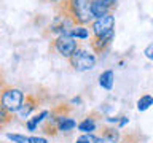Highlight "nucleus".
Wrapping results in <instances>:
<instances>
[{
	"mask_svg": "<svg viewBox=\"0 0 153 143\" xmlns=\"http://www.w3.org/2000/svg\"><path fill=\"white\" fill-rule=\"evenodd\" d=\"M62 10L64 16L72 19L75 26H86L94 19L91 14V0H64Z\"/></svg>",
	"mask_w": 153,
	"mask_h": 143,
	"instance_id": "1",
	"label": "nucleus"
},
{
	"mask_svg": "<svg viewBox=\"0 0 153 143\" xmlns=\"http://www.w3.org/2000/svg\"><path fill=\"white\" fill-rule=\"evenodd\" d=\"M24 99L26 95L21 89L18 88H13V86H5V88L0 91V103L3 105V108L7 110L8 113H18L21 110L22 103H24Z\"/></svg>",
	"mask_w": 153,
	"mask_h": 143,
	"instance_id": "2",
	"label": "nucleus"
},
{
	"mask_svg": "<svg viewBox=\"0 0 153 143\" xmlns=\"http://www.w3.org/2000/svg\"><path fill=\"white\" fill-rule=\"evenodd\" d=\"M69 62H70V65L74 67V70H76V72H88V70L96 67L97 59H96L94 52H91L88 49H85V48L78 46V49L72 54Z\"/></svg>",
	"mask_w": 153,
	"mask_h": 143,
	"instance_id": "3",
	"label": "nucleus"
},
{
	"mask_svg": "<svg viewBox=\"0 0 153 143\" xmlns=\"http://www.w3.org/2000/svg\"><path fill=\"white\" fill-rule=\"evenodd\" d=\"M53 48H54V51L59 56L65 57V59H70L72 54L78 49V41L70 35H59L53 41Z\"/></svg>",
	"mask_w": 153,
	"mask_h": 143,
	"instance_id": "4",
	"label": "nucleus"
},
{
	"mask_svg": "<svg viewBox=\"0 0 153 143\" xmlns=\"http://www.w3.org/2000/svg\"><path fill=\"white\" fill-rule=\"evenodd\" d=\"M115 30V16L112 13L105 14L102 18L94 19L93 24H91V32H93V37H102L107 35V33Z\"/></svg>",
	"mask_w": 153,
	"mask_h": 143,
	"instance_id": "5",
	"label": "nucleus"
},
{
	"mask_svg": "<svg viewBox=\"0 0 153 143\" xmlns=\"http://www.w3.org/2000/svg\"><path fill=\"white\" fill-rule=\"evenodd\" d=\"M115 37V30L107 33V35H102V37H93L91 38V48H93L94 52H102L105 51L107 48L110 46V43H112Z\"/></svg>",
	"mask_w": 153,
	"mask_h": 143,
	"instance_id": "6",
	"label": "nucleus"
},
{
	"mask_svg": "<svg viewBox=\"0 0 153 143\" xmlns=\"http://www.w3.org/2000/svg\"><path fill=\"white\" fill-rule=\"evenodd\" d=\"M37 108V102H35V97H33L32 94H27L26 95V99H24V103H22V107H21V110L18 111V114H19V118H22L24 121L29 118V114H30L33 110Z\"/></svg>",
	"mask_w": 153,
	"mask_h": 143,
	"instance_id": "7",
	"label": "nucleus"
},
{
	"mask_svg": "<svg viewBox=\"0 0 153 143\" xmlns=\"http://www.w3.org/2000/svg\"><path fill=\"white\" fill-rule=\"evenodd\" d=\"M76 127H78V130L83 132V133H94L96 129H97V121H96V118H93V116H86L85 119H81V121L76 124Z\"/></svg>",
	"mask_w": 153,
	"mask_h": 143,
	"instance_id": "8",
	"label": "nucleus"
},
{
	"mask_svg": "<svg viewBox=\"0 0 153 143\" xmlns=\"http://www.w3.org/2000/svg\"><path fill=\"white\" fill-rule=\"evenodd\" d=\"M48 116H50V111H48V110H43V111H40L38 114H35L33 118L27 119V121H26V127H27V130H30V132L37 130L38 124H42V122L48 118Z\"/></svg>",
	"mask_w": 153,
	"mask_h": 143,
	"instance_id": "9",
	"label": "nucleus"
},
{
	"mask_svg": "<svg viewBox=\"0 0 153 143\" xmlns=\"http://www.w3.org/2000/svg\"><path fill=\"white\" fill-rule=\"evenodd\" d=\"M108 13H110V8L107 7V5H104L100 0H91V14H93L94 19L102 18Z\"/></svg>",
	"mask_w": 153,
	"mask_h": 143,
	"instance_id": "10",
	"label": "nucleus"
},
{
	"mask_svg": "<svg viewBox=\"0 0 153 143\" xmlns=\"http://www.w3.org/2000/svg\"><path fill=\"white\" fill-rule=\"evenodd\" d=\"M113 83H115V73L113 70H104L102 73L99 75V86L104 89L110 91L113 88Z\"/></svg>",
	"mask_w": 153,
	"mask_h": 143,
	"instance_id": "11",
	"label": "nucleus"
},
{
	"mask_svg": "<svg viewBox=\"0 0 153 143\" xmlns=\"http://www.w3.org/2000/svg\"><path fill=\"white\" fill-rule=\"evenodd\" d=\"M105 140V143H118L121 135H120V130L115 127H105L102 130V135H100Z\"/></svg>",
	"mask_w": 153,
	"mask_h": 143,
	"instance_id": "12",
	"label": "nucleus"
},
{
	"mask_svg": "<svg viewBox=\"0 0 153 143\" xmlns=\"http://www.w3.org/2000/svg\"><path fill=\"white\" fill-rule=\"evenodd\" d=\"M70 37H74L75 40H88L91 38V32L86 26H74L70 30Z\"/></svg>",
	"mask_w": 153,
	"mask_h": 143,
	"instance_id": "13",
	"label": "nucleus"
},
{
	"mask_svg": "<svg viewBox=\"0 0 153 143\" xmlns=\"http://www.w3.org/2000/svg\"><path fill=\"white\" fill-rule=\"evenodd\" d=\"M152 105H153V95H150V94H143L142 97L137 100V110L139 111H147Z\"/></svg>",
	"mask_w": 153,
	"mask_h": 143,
	"instance_id": "14",
	"label": "nucleus"
},
{
	"mask_svg": "<svg viewBox=\"0 0 153 143\" xmlns=\"http://www.w3.org/2000/svg\"><path fill=\"white\" fill-rule=\"evenodd\" d=\"M11 119H13V114H11V113H8L7 110L3 108V105L0 103V129L5 127L7 124L11 122Z\"/></svg>",
	"mask_w": 153,
	"mask_h": 143,
	"instance_id": "15",
	"label": "nucleus"
},
{
	"mask_svg": "<svg viewBox=\"0 0 153 143\" xmlns=\"http://www.w3.org/2000/svg\"><path fill=\"white\" fill-rule=\"evenodd\" d=\"M7 138L13 143H30V137L21 135V133H7Z\"/></svg>",
	"mask_w": 153,
	"mask_h": 143,
	"instance_id": "16",
	"label": "nucleus"
},
{
	"mask_svg": "<svg viewBox=\"0 0 153 143\" xmlns=\"http://www.w3.org/2000/svg\"><path fill=\"white\" fill-rule=\"evenodd\" d=\"M96 140H97V137L94 133H83V135H80L76 138L75 143H94Z\"/></svg>",
	"mask_w": 153,
	"mask_h": 143,
	"instance_id": "17",
	"label": "nucleus"
},
{
	"mask_svg": "<svg viewBox=\"0 0 153 143\" xmlns=\"http://www.w3.org/2000/svg\"><path fill=\"white\" fill-rule=\"evenodd\" d=\"M143 54H145V57L148 60H153V41L150 45H147V48L143 49Z\"/></svg>",
	"mask_w": 153,
	"mask_h": 143,
	"instance_id": "18",
	"label": "nucleus"
},
{
	"mask_svg": "<svg viewBox=\"0 0 153 143\" xmlns=\"http://www.w3.org/2000/svg\"><path fill=\"white\" fill-rule=\"evenodd\" d=\"M100 2H102L104 5H107V7L112 10V8H115L117 7V3H118V0H100Z\"/></svg>",
	"mask_w": 153,
	"mask_h": 143,
	"instance_id": "19",
	"label": "nucleus"
},
{
	"mask_svg": "<svg viewBox=\"0 0 153 143\" xmlns=\"http://www.w3.org/2000/svg\"><path fill=\"white\" fill-rule=\"evenodd\" d=\"M30 143H48V140L43 137H30Z\"/></svg>",
	"mask_w": 153,
	"mask_h": 143,
	"instance_id": "20",
	"label": "nucleus"
},
{
	"mask_svg": "<svg viewBox=\"0 0 153 143\" xmlns=\"http://www.w3.org/2000/svg\"><path fill=\"white\" fill-rule=\"evenodd\" d=\"M128 122H129V118L128 116H121V119L118 121V127H124Z\"/></svg>",
	"mask_w": 153,
	"mask_h": 143,
	"instance_id": "21",
	"label": "nucleus"
},
{
	"mask_svg": "<svg viewBox=\"0 0 153 143\" xmlns=\"http://www.w3.org/2000/svg\"><path fill=\"white\" fill-rule=\"evenodd\" d=\"M72 103H81V99H80V97H75V99H72Z\"/></svg>",
	"mask_w": 153,
	"mask_h": 143,
	"instance_id": "22",
	"label": "nucleus"
},
{
	"mask_svg": "<svg viewBox=\"0 0 153 143\" xmlns=\"http://www.w3.org/2000/svg\"><path fill=\"white\" fill-rule=\"evenodd\" d=\"M94 143H105V140H104L102 137H97V140H96Z\"/></svg>",
	"mask_w": 153,
	"mask_h": 143,
	"instance_id": "23",
	"label": "nucleus"
},
{
	"mask_svg": "<svg viewBox=\"0 0 153 143\" xmlns=\"http://www.w3.org/2000/svg\"><path fill=\"white\" fill-rule=\"evenodd\" d=\"M50 2H53V3H61L62 0H50Z\"/></svg>",
	"mask_w": 153,
	"mask_h": 143,
	"instance_id": "24",
	"label": "nucleus"
}]
</instances>
